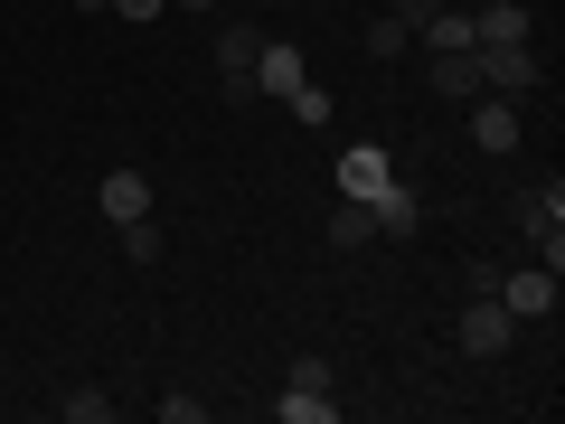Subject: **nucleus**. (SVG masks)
<instances>
[{"instance_id":"obj_15","label":"nucleus","mask_w":565,"mask_h":424,"mask_svg":"<svg viewBox=\"0 0 565 424\" xmlns=\"http://www.w3.org/2000/svg\"><path fill=\"white\" fill-rule=\"evenodd\" d=\"M359 47H367V57H377V66H396L405 47H415V29H405L396 10H386V20H367V29H359Z\"/></svg>"},{"instance_id":"obj_5","label":"nucleus","mask_w":565,"mask_h":424,"mask_svg":"<svg viewBox=\"0 0 565 424\" xmlns=\"http://www.w3.org/2000/svg\"><path fill=\"white\" fill-rule=\"evenodd\" d=\"M519 226H527V245H537V264H565V180L527 189V199H519Z\"/></svg>"},{"instance_id":"obj_11","label":"nucleus","mask_w":565,"mask_h":424,"mask_svg":"<svg viewBox=\"0 0 565 424\" xmlns=\"http://www.w3.org/2000/svg\"><path fill=\"white\" fill-rule=\"evenodd\" d=\"M367 218H377V236H415V226H424V199H415V189H405V180H386L377 189V199H367Z\"/></svg>"},{"instance_id":"obj_9","label":"nucleus","mask_w":565,"mask_h":424,"mask_svg":"<svg viewBox=\"0 0 565 424\" xmlns=\"http://www.w3.org/2000/svg\"><path fill=\"white\" fill-rule=\"evenodd\" d=\"M95 208H104L114 226L151 218V180H141V170H104V180H95Z\"/></svg>"},{"instance_id":"obj_3","label":"nucleus","mask_w":565,"mask_h":424,"mask_svg":"<svg viewBox=\"0 0 565 424\" xmlns=\"http://www.w3.org/2000/svg\"><path fill=\"white\" fill-rule=\"evenodd\" d=\"M452 340H462V359H500V349L519 340V321H509V303H500V293H471V303H462V321H452Z\"/></svg>"},{"instance_id":"obj_10","label":"nucleus","mask_w":565,"mask_h":424,"mask_svg":"<svg viewBox=\"0 0 565 424\" xmlns=\"http://www.w3.org/2000/svg\"><path fill=\"white\" fill-rule=\"evenodd\" d=\"M527 29H537L527 0H481V10H471V39L481 47H509V39H527Z\"/></svg>"},{"instance_id":"obj_6","label":"nucleus","mask_w":565,"mask_h":424,"mask_svg":"<svg viewBox=\"0 0 565 424\" xmlns=\"http://www.w3.org/2000/svg\"><path fill=\"white\" fill-rule=\"evenodd\" d=\"M462 114H471V151H490V161H509V151H519V132H527L509 95H471Z\"/></svg>"},{"instance_id":"obj_23","label":"nucleus","mask_w":565,"mask_h":424,"mask_svg":"<svg viewBox=\"0 0 565 424\" xmlns=\"http://www.w3.org/2000/svg\"><path fill=\"white\" fill-rule=\"evenodd\" d=\"M180 10H217V0H180Z\"/></svg>"},{"instance_id":"obj_1","label":"nucleus","mask_w":565,"mask_h":424,"mask_svg":"<svg viewBox=\"0 0 565 424\" xmlns=\"http://www.w3.org/2000/svg\"><path fill=\"white\" fill-rule=\"evenodd\" d=\"M282 424H330L340 415V386H330V359H292L282 368V396H274Z\"/></svg>"},{"instance_id":"obj_8","label":"nucleus","mask_w":565,"mask_h":424,"mask_svg":"<svg viewBox=\"0 0 565 424\" xmlns=\"http://www.w3.org/2000/svg\"><path fill=\"white\" fill-rule=\"evenodd\" d=\"M386 180H396V161H386L377 141H349L340 151V199H377Z\"/></svg>"},{"instance_id":"obj_21","label":"nucleus","mask_w":565,"mask_h":424,"mask_svg":"<svg viewBox=\"0 0 565 424\" xmlns=\"http://www.w3.org/2000/svg\"><path fill=\"white\" fill-rule=\"evenodd\" d=\"M386 10H396L405 29H424V20H434V10H444V0H386Z\"/></svg>"},{"instance_id":"obj_2","label":"nucleus","mask_w":565,"mask_h":424,"mask_svg":"<svg viewBox=\"0 0 565 424\" xmlns=\"http://www.w3.org/2000/svg\"><path fill=\"white\" fill-rule=\"evenodd\" d=\"M471 66H481V95H509V104H527L546 85V66H537V39H509V47H471Z\"/></svg>"},{"instance_id":"obj_17","label":"nucleus","mask_w":565,"mask_h":424,"mask_svg":"<svg viewBox=\"0 0 565 424\" xmlns=\"http://www.w3.org/2000/svg\"><path fill=\"white\" fill-rule=\"evenodd\" d=\"M57 415L66 424H114V396L104 386H76V396H57Z\"/></svg>"},{"instance_id":"obj_13","label":"nucleus","mask_w":565,"mask_h":424,"mask_svg":"<svg viewBox=\"0 0 565 424\" xmlns=\"http://www.w3.org/2000/svg\"><path fill=\"white\" fill-rule=\"evenodd\" d=\"M424 76H434V95H452V104L481 95V66H471V47H452V57H424Z\"/></svg>"},{"instance_id":"obj_18","label":"nucleus","mask_w":565,"mask_h":424,"mask_svg":"<svg viewBox=\"0 0 565 424\" xmlns=\"http://www.w3.org/2000/svg\"><path fill=\"white\" fill-rule=\"evenodd\" d=\"M161 218H132V226H122V255H132V264H161Z\"/></svg>"},{"instance_id":"obj_14","label":"nucleus","mask_w":565,"mask_h":424,"mask_svg":"<svg viewBox=\"0 0 565 424\" xmlns=\"http://www.w3.org/2000/svg\"><path fill=\"white\" fill-rule=\"evenodd\" d=\"M415 39H424V57H452V47H481V39H471V10H452V0H444V10H434V20L415 29Z\"/></svg>"},{"instance_id":"obj_20","label":"nucleus","mask_w":565,"mask_h":424,"mask_svg":"<svg viewBox=\"0 0 565 424\" xmlns=\"http://www.w3.org/2000/svg\"><path fill=\"white\" fill-rule=\"evenodd\" d=\"M151 415L161 424H207V396H180V386H170V396H151Z\"/></svg>"},{"instance_id":"obj_12","label":"nucleus","mask_w":565,"mask_h":424,"mask_svg":"<svg viewBox=\"0 0 565 424\" xmlns=\"http://www.w3.org/2000/svg\"><path fill=\"white\" fill-rule=\"evenodd\" d=\"M255 47H264L255 20H226V29H217V76H226V95H245V66H255Z\"/></svg>"},{"instance_id":"obj_19","label":"nucleus","mask_w":565,"mask_h":424,"mask_svg":"<svg viewBox=\"0 0 565 424\" xmlns=\"http://www.w3.org/2000/svg\"><path fill=\"white\" fill-rule=\"evenodd\" d=\"M282 104H292V123H311V132H321V123H330V85H292V95H282Z\"/></svg>"},{"instance_id":"obj_4","label":"nucleus","mask_w":565,"mask_h":424,"mask_svg":"<svg viewBox=\"0 0 565 424\" xmlns=\"http://www.w3.org/2000/svg\"><path fill=\"white\" fill-rule=\"evenodd\" d=\"M490 293L509 303V321H556V303H565V293H556V264H519V274H500Z\"/></svg>"},{"instance_id":"obj_22","label":"nucleus","mask_w":565,"mask_h":424,"mask_svg":"<svg viewBox=\"0 0 565 424\" xmlns=\"http://www.w3.org/2000/svg\"><path fill=\"white\" fill-rule=\"evenodd\" d=\"M170 0H114V20H161Z\"/></svg>"},{"instance_id":"obj_7","label":"nucleus","mask_w":565,"mask_h":424,"mask_svg":"<svg viewBox=\"0 0 565 424\" xmlns=\"http://www.w3.org/2000/svg\"><path fill=\"white\" fill-rule=\"evenodd\" d=\"M302 76H311L302 47H292V39H264V47H255V66H245V95H292Z\"/></svg>"},{"instance_id":"obj_16","label":"nucleus","mask_w":565,"mask_h":424,"mask_svg":"<svg viewBox=\"0 0 565 424\" xmlns=\"http://www.w3.org/2000/svg\"><path fill=\"white\" fill-rule=\"evenodd\" d=\"M330 245H340V255L377 245V218H367V199H340V218H330Z\"/></svg>"},{"instance_id":"obj_24","label":"nucleus","mask_w":565,"mask_h":424,"mask_svg":"<svg viewBox=\"0 0 565 424\" xmlns=\"http://www.w3.org/2000/svg\"><path fill=\"white\" fill-rule=\"evenodd\" d=\"M245 10H274V0H245Z\"/></svg>"}]
</instances>
